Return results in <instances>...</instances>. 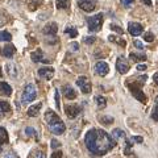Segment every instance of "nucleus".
<instances>
[{"label": "nucleus", "instance_id": "34", "mask_svg": "<svg viewBox=\"0 0 158 158\" xmlns=\"http://www.w3.org/2000/svg\"><path fill=\"white\" fill-rule=\"evenodd\" d=\"M120 3H121V6H124L125 8H129L135 4V0H120Z\"/></svg>", "mask_w": 158, "mask_h": 158}, {"label": "nucleus", "instance_id": "48", "mask_svg": "<svg viewBox=\"0 0 158 158\" xmlns=\"http://www.w3.org/2000/svg\"><path fill=\"white\" fill-rule=\"evenodd\" d=\"M153 79H154V82H156V85L158 86V73H156L154 75H153Z\"/></svg>", "mask_w": 158, "mask_h": 158}, {"label": "nucleus", "instance_id": "3", "mask_svg": "<svg viewBox=\"0 0 158 158\" xmlns=\"http://www.w3.org/2000/svg\"><path fill=\"white\" fill-rule=\"evenodd\" d=\"M146 79H148V77L144 75V77L133 79L132 83L127 82V86H128V88H129V91L132 92V95L135 96L138 102H141V103H146V96H145V94L142 92V90H141V87L146 82Z\"/></svg>", "mask_w": 158, "mask_h": 158}, {"label": "nucleus", "instance_id": "45", "mask_svg": "<svg viewBox=\"0 0 158 158\" xmlns=\"http://www.w3.org/2000/svg\"><path fill=\"white\" fill-rule=\"evenodd\" d=\"M146 69H148L146 65H138V66H137V70H138V71H145Z\"/></svg>", "mask_w": 158, "mask_h": 158}, {"label": "nucleus", "instance_id": "19", "mask_svg": "<svg viewBox=\"0 0 158 158\" xmlns=\"http://www.w3.org/2000/svg\"><path fill=\"white\" fill-rule=\"evenodd\" d=\"M0 95L11 96L12 95V87L6 82H0Z\"/></svg>", "mask_w": 158, "mask_h": 158}, {"label": "nucleus", "instance_id": "38", "mask_svg": "<svg viewBox=\"0 0 158 158\" xmlns=\"http://www.w3.org/2000/svg\"><path fill=\"white\" fill-rule=\"evenodd\" d=\"M95 37H94V36H90V37H85V42L87 44V45H88V44H94V42H95Z\"/></svg>", "mask_w": 158, "mask_h": 158}, {"label": "nucleus", "instance_id": "9", "mask_svg": "<svg viewBox=\"0 0 158 158\" xmlns=\"http://www.w3.org/2000/svg\"><path fill=\"white\" fill-rule=\"evenodd\" d=\"M31 58H32L33 62H38V63H50L52 62L50 59L42 53V50H40V49H37L36 52H33L31 54Z\"/></svg>", "mask_w": 158, "mask_h": 158}, {"label": "nucleus", "instance_id": "42", "mask_svg": "<svg viewBox=\"0 0 158 158\" xmlns=\"http://www.w3.org/2000/svg\"><path fill=\"white\" fill-rule=\"evenodd\" d=\"M135 46L138 49V50H142V49H144V45H142L141 41H135Z\"/></svg>", "mask_w": 158, "mask_h": 158}, {"label": "nucleus", "instance_id": "8", "mask_svg": "<svg viewBox=\"0 0 158 158\" xmlns=\"http://www.w3.org/2000/svg\"><path fill=\"white\" fill-rule=\"evenodd\" d=\"M116 69H117V71L120 73V74H127L128 71H129V63H128L125 57L120 56V57L117 58V61H116Z\"/></svg>", "mask_w": 158, "mask_h": 158}, {"label": "nucleus", "instance_id": "11", "mask_svg": "<svg viewBox=\"0 0 158 158\" xmlns=\"http://www.w3.org/2000/svg\"><path fill=\"white\" fill-rule=\"evenodd\" d=\"M108 71H110V66H108V63L104 62V61H99L96 62L95 65V73L98 74L99 77H106Z\"/></svg>", "mask_w": 158, "mask_h": 158}, {"label": "nucleus", "instance_id": "30", "mask_svg": "<svg viewBox=\"0 0 158 158\" xmlns=\"http://www.w3.org/2000/svg\"><path fill=\"white\" fill-rule=\"evenodd\" d=\"M99 121H100L102 124H104V125H111L113 123V117H111V116H100L99 117Z\"/></svg>", "mask_w": 158, "mask_h": 158}, {"label": "nucleus", "instance_id": "43", "mask_svg": "<svg viewBox=\"0 0 158 158\" xmlns=\"http://www.w3.org/2000/svg\"><path fill=\"white\" fill-rule=\"evenodd\" d=\"M34 153H36V154H32L31 157H41V158H45V157H46L42 152H34Z\"/></svg>", "mask_w": 158, "mask_h": 158}, {"label": "nucleus", "instance_id": "36", "mask_svg": "<svg viewBox=\"0 0 158 158\" xmlns=\"http://www.w3.org/2000/svg\"><path fill=\"white\" fill-rule=\"evenodd\" d=\"M131 146H132V142L131 141H125V156H131Z\"/></svg>", "mask_w": 158, "mask_h": 158}, {"label": "nucleus", "instance_id": "21", "mask_svg": "<svg viewBox=\"0 0 158 158\" xmlns=\"http://www.w3.org/2000/svg\"><path fill=\"white\" fill-rule=\"evenodd\" d=\"M6 69H7L8 75L11 77V78H16V77H17V66L15 65V63H12V62L7 63V65H6Z\"/></svg>", "mask_w": 158, "mask_h": 158}, {"label": "nucleus", "instance_id": "2", "mask_svg": "<svg viewBox=\"0 0 158 158\" xmlns=\"http://www.w3.org/2000/svg\"><path fill=\"white\" fill-rule=\"evenodd\" d=\"M45 121L48 124V128L50 129L53 135L59 136L66 131V125L63 124V121L58 117L57 113L52 110H48V112L45 113Z\"/></svg>", "mask_w": 158, "mask_h": 158}, {"label": "nucleus", "instance_id": "26", "mask_svg": "<svg viewBox=\"0 0 158 158\" xmlns=\"http://www.w3.org/2000/svg\"><path fill=\"white\" fill-rule=\"evenodd\" d=\"M12 40L11 33L7 31H2L0 32V42H9Z\"/></svg>", "mask_w": 158, "mask_h": 158}, {"label": "nucleus", "instance_id": "17", "mask_svg": "<svg viewBox=\"0 0 158 158\" xmlns=\"http://www.w3.org/2000/svg\"><path fill=\"white\" fill-rule=\"evenodd\" d=\"M62 92H63V95H65V98L69 99V100H73V99L77 98V92L71 86H67V85L63 86L62 87Z\"/></svg>", "mask_w": 158, "mask_h": 158}, {"label": "nucleus", "instance_id": "16", "mask_svg": "<svg viewBox=\"0 0 158 158\" xmlns=\"http://www.w3.org/2000/svg\"><path fill=\"white\" fill-rule=\"evenodd\" d=\"M0 53H2L3 57H7V58H12L16 53V48L13 45H6L4 48L0 49Z\"/></svg>", "mask_w": 158, "mask_h": 158}, {"label": "nucleus", "instance_id": "28", "mask_svg": "<svg viewBox=\"0 0 158 158\" xmlns=\"http://www.w3.org/2000/svg\"><path fill=\"white\" fill-rule=\"evenodd\" d=\"M69 6H70V0H57L56 2V7L58 9H66Z\"/></svg>", "mask_w": 158, "mask_h": 158}, {"label": "nucleus", "instance_id": "24", "mask_svg": "<svg viewBox=\"0 0 158 158\" xmlns=\"http://www.w3.org/2000/svg\"><path fill=\"white\" fill-rule=\"evenodd\" d=\"M108 40H110L111 42H115V44H117V45H120V46H123V48L127 46L125 40H121V38H118V37H116V36H113V34H111V36L108 37Z\"/></svg>", "mask_w": 158, "mask_h": 158}, {"label": "nucleus", "instance_id": "15", "mask_svg": "<svg viewBox=\"0 0 158 158\" xmlns=\"http://www.w3.org/2000/svg\"><path fill=\"white\" fill-rule=\"evenodd\" d=\"M11 106H9V103L6 102V100H0V118L6 117V116H9L11 115Z\"/></svg>", "mask_w": 158, "mask_h": 158}, {"label": "nucleus", "instance_id": "31", "mask_svg": "<svg viewBox=\"0 0 158 158\" xmlns=\"http://www.w3.org/2000/svg\"><path fill=\"white\" fill-rule=\"evenodd\" d=\"M95 100H96V104H98V107L100 108V110H103V108H106V106H107V100L103 96H96L95 98Z\"/></svg>", "mask_w": 158, "mask_h": 158}, {"label": "nucleus", "instance_id": "29", "mask_svg": "<svg viewBox=\"0 0 158 158\" xmlns=\"http://www.w3.org/2000/svg\"><path fill=\"white\" fill-rule=\"evenodd\" d=\"M65 33L69 34V37H71V38H75L78 36V31H77L75 27H67L65 29Z\"/></svg>", "mask_w": 158, "mask_h": 158}, {"label": "nucleus", "instance_id": "10", "mask_svg": "<svg viewBox=\"0 0 158 158\" xmlns=\"http://www.w3.org/2000/svg\"><path fill=\"white\" fill-rule=\"evenodd\" d=\"M65 113L69 118H75L81 113V107L78 104H67L65 107Z\"/></svg>", "mask_w": 158, "mask_h": 158}, {"label": "nucleus", "instance_id": "40", "mask_svg": "<svg viewBox=\"0 0 158 158\" xmlns=\"http://www.w3.org/2000/svg\"><path fill=\"white\" fill-rule=\"evenodd\" d=\"M56 106H57V108L59 110V107H61V103H59V92H58V90L56 91Z\"/></svg>", "mask_w": 158, "mask_h": 158}, {"label": "nucleus", "instance_id": "27", "mask_svg": "<svg viewBox=\"0 0 158 158\" xmlns=\"http://www.w3.org/2000/svg\"><path fill=\"white\" fill-rule=\"evenodd\" d=\"M150 116H152L153 120L158 123V95H157L156 100H154V107H153V112H152Z\"/></svg>", "mask_w": 158, "mask_h": 158}, {"label": "nucleus", "instance_id": "35", "mask_svg": "<svg viewBox=\"0 0 158 158\" xmlns=\"http://www.w3.org/2000/svg\"><path fill=\"white\" fill-rule=\"evenodd\" d=\"M110 28H111V31H115V32H117L118 34H123V33H124V31H123L121 28H118L117 25H115V24H111Z\"/></svg>", "mask_w": 158, "mask_h": 158}, {"label": "nucleus", "instance_id": "18", "mask_svg": "<svg viewBox=\"0 0 158 158\" xmlns=\"http://www.w3.org/2000/svg\"><path fill=\"white\" fill-rule=\"evenodd\" d=\"M9 142V137H8V132L6 131V128L0 127V153L3 150V146L7 145Z\"/></svg>", "mask_w": 158, "mask_h": 158}, {"label": "nucleus", "instance_id": "13", "mask_svg": "<svg viewBox=\"0 0 158 158\" xmlns=\"http://www.w3.org/2000/svg\"><path fill=\"white\" fill-rule=\"evenodd\" d=\"M58 32V25L56 23H48L45 27L42 28V33L45 36H56Z\"/></svg>", "mask_w": 158, "mask_h": 158}, {"label": "nucleus", "instance_id": "47", "mask_svg": "<svg viewBox=\"0 0 158 158\" xmlns=\"http://www.w3.org/2000/svg\"><path fill=\"white\" fill-rule=\"evenodd\" d=\"M4 157H19V156L13 152H9V153H7V154H4Z\"/></svg>", "mask_w": 158, "mask_h": 158}, {"label": "nucleus", "instance_id": "5", "mask_svg": "<svg viewBox=\"0 0 158 158\" xmlns=\"http://www.w3.org/2000/svg\"><path fill=\"white\" fill-rule=\"evenodd\" d=\"M103 20H104V16L103 13H98L95 16H91L87 19V27L90 32H99L102 29L103 25Z\"/></svg>", "mask_w": 158, "mask_h": 158}, {"label": "nucleus", "instance_id": "41", "mask_svg": "<svg viewBox=\"0 0 158 158\" xmlns=\"http://www.w3.org/2000/svg\"><path fill=\"white\" fill-rule=\"evenodd\" d=\"M70 48H71V50H73V52H78V50H79V44L73 42L71 45H70Z\"/></svg>", "mask_w": 158, "mask_h": 158}, {"label": "nucleus", "instance_id": "1", "mask_svg": "<svg viewBox=\"0 0 158 158\" xmlns=\"http://www.w3.org/2000/svg\"><path fill=\"white\" fill-rule=\"evenodd\" d=\"M85 144L92 156H104L115 148V138L103 129H91L85 137Z\"/></svg>", "mask_w": 158, "mask_h": 158}, {"label": "nucleus", "instance_id": "32", "mask_svg": "<svg viewBox=\"0 0 158 158\" xmlns=\"http://www.w3.org/2000/svg\"><path fill=\"white\" fill-rule=\"evenodd\" d=\"M7 20H8V17H7V13L4 12V11H0V28L6 25Z\"/></svg>", "mask_w": 158, "mask_h": 158}, {"label": "nucleus", "instance_id": "49", "mask_svg": "<svg viewBox=\"0 0 158 158\" xmlns=\"http://www.w3.org/2000/svg\"><path fill=\"white\" fill-rule=\"evenodd\" d=\"M2 75H3V74H2V69H0V78H2Z\"/></svg>", "mask_w": 158, "mask_h": 158}, {"label": "nucleus", "instance_id": "44", "mask_svg": "<svg viewBox=\"0 0 158 158\" xmlns=\"http://www.w3.org/2000/svg\"><path fill=\"white\" fill-rule=\"evenodd\" d=\"M57 157H63V154H62V152H56V153H53L52 154V158H57Z\"/></svg>", "mask_w": 158, "mask_h": 158}, {"label": "nucleus", "instance_id": "14", "mask_svg": "<svg viewBox=\"0 0 158 158\" xmlns=\"http://www.w3.org/2000/svg\"><path fill=\"white\" fill-rule=\"evenodd\" d=\"M38 75L42 79H46V81H50V79L54 77V69L53 67H41L38 70Z\"/></svg>", "mask_w": 158, "mask_h": 158}, {"label": "nucleus", "instance_id": "20", "mask_svg": "<svg viewBox=\"0 0 158 158\" xmlns=\"http://www.w3.org/2000/svg\"><path fill=\"white\" fill-rule=\"evenodd\" d=\"M41 107H42L41 103H38V104H34V106H32V107H29V108H28V111H27L28 116H29V117H36V116H38Z\"/></svg>", "mask_w": 158, "mask_h": 158}, {"label": "nucleus", "instance_id": "7", "mask_svg": "<svg viewBox=\"0 0 158 158\" xmlns=\"http://www.w3.org/2000/svg\"><path fill=\"white\" fill-rule=\"evenodd\" d=\"M78 7L85 12H92L96 8V3L94 0H78Z\"/></svg>", "mask_w": 158, "mask_h": 158}, {"label": "nucleus", "instance_id": "4", "mask_svg": "<svg viewBox=\"0 0 158 158\" xmlns=\"http://www.w3.org/2000/svg\"><path fill=\"white\" fill-rule=\"evenodd\" d=\"M36 96H37L36 86H34L33 83H28V85L25 86V88H24V91H23L21 103L24 106H27V104H29V103H32L34 99H36Z\"/></svg>", "mask_w": 158, "mask_h": 158}, {"label": "nucleus", "instance_id": "6", "mask_svg": "<svg viewBox=\"0 0 158 158\" xmlns=\"http://www.w3.org/2000/svg\"><path fill=\"white\" fill-rule=\"evenodd\" d=\"M77 85L79 86V88H81V91L83 94H90L92 91V85H91V82L88 81V78L87 77H79L77 79Z\"/></svg>", "mask_w": 158, "mask_h": 158}, {"label": "nucleus", "instance_id": "46", "mask_svg": "<svg viewBox=\"0 0 158 158\" xmlns=\"http://www.w3.org/2000/svg\"><path fill=\"white\" fill-rule=\"evenodd\" d=\"M141 3H144L145 6H148V7H152V0H140Z\"/></svg>", "mask_w": 158, "mask_h": 158}, {"label": "nucleus", "instance_id": "23", "mask_svg": "<svg viewBox=\"0 0 158 158\" xmlns=\"http://www.w3.org/2000/svg\"><path fill=\"white\" fill-rule=\"evenodd\" d=\"M24 132H25V136H27V137H33L34 140H37V141H38V138H40V137H38V133H37V131L34 129V128H32V127H27Z\"/></svg>", "mask_w": 158, "mask_h": 158}, {"label": "nucleus", "instance_id": "22", "mask_svg": "<svg viewBox=\"0 0 158 158\" xmlns=\"http://www.w3.org/2000/svg\"><path fill=\"white\" fill-rule=\"evenodd\" d=\"M129 59L133 62H145L146 61V56L141 53H131L129 54Z\"/></svg>", "mask_w": 158, "mask_h": 158}, {"label": "nucleus", "instance_id": "33", "mask_svg": "<svg viewBox=\"0 0 158 158\" xmlns=\"http://www.w3.org/2000/svg\"><path fill=\"white\" fill-rule=\"evenodd\" d=\"M144 40L146 42H153V41H154V34H153L152 32H148V33H145Z\"/></svg>", "mask_w": 158, "mask_h": 158}, {"label": "nucleus", "instance_id": "39", "mask_svg": "<svg viewBox=\"0 0 158 158\" xmlns=\"http://www.w3.org/2000/svg\"><path fill=\"white\" fill-rule=\"evenodd\" d=\"M61 146V142L57 141V140H52V148L53 149H57V148Z\"/></svg>", "mask_w": 158, "mask_h": 158}, {"label": "nucleus", "instance_id": "12", "mask_svg": "<svg viewBox=\"0 0 158 158\" xmlns=\"http://www.w3.org/2000/svg\"><path fill=\"white\" fill-rule=\"evenodd\" d=\"M128 32H129L132 36H140V34H142V32H144V27L138 23H129Z\"/></svg>", "mask_w": 158, "mask_h": 158}, {"label": "nucleus", "instance_id": "25", "mask_svg": "<svg viewBox=\"0 0 158 158\" xmlns=\"http://www.w3.org/2000/svg\"><path fill=\"white\" fill-rule=\"evenodd\" d=\"M112 137L115 138V140H125V132L121 131V129H113L112 132Z\"/></svg>", "mask_w": 158, "mask_h": 158}, {"label": "nucleus", "instance_id": "37", "mask_svg": "<svg viewBox=\"0 0 158 158\" xmlns=\"http://www.w3.org/2000/svg\"><path fill=\"white\" fill-rule=\"evenodd\" d=\"M131 140H132L133 142H136V144H141V142L144 141V140H142V137H141V136H132Z\"/></svg>", "mask_w": 158, "mask_h": 158}]
</instances>
